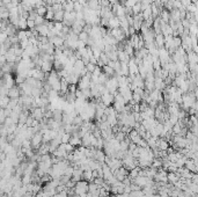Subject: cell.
Listing matches in <instances>:
<instances>
[{
	"mask_svg": "<svg viewBox=\"0 0 198 197\" xmlns=\"http://www.w3.org/2000/svg\"><path fill=\"white\" fill-rule=\"evenodd\" d=\"M95 158H96V159H97L99 161H100V162H102V161H104V154H103V152H101V151H96Z\"/></svg>",
	"mask_w": 198,
	"mask_h": 197,
	"instance_id": "4fadbf2b",
	"label": "cell"
},
{
	"mask_svg": "<svg viewBox=\"0 0 198 197\" xmlns=\"http://www.w3.org/2000/svg\"><path fill=\"white\" fill-rule=\"evenodd\" d=\"M89 190V185H87L86 181H79L77 185H75V193L78 195H85L87 191Z\"/></svg>",
	"mask_w": 198,
	"mask_h": 197,
	"instance_id": "7a4b0ae2",
	"label": "cell"
},
{
	"mask_svg": "<svg viewBox=\"0 0 198 197\" xmlns=\"http://www.w3.org/2000/svg\"><path fill=\"white\" fill-rule=\"evenodd\" d=\"M101 101L107 107H110V106L113 104V102H115V95L111 94L110 92H108V93H105V94H103L101 96Z\"/></svg>",
	"mask_w": 198,
	"mask_h": 197,
	"instance_id": "3957f363",
	"label": "cell"
},
{
	"mask_svg": "<svg viewBox=\"0 0 198 197\" xmlns=\"http://www.w3.org/2000/svg\"><path fill=\"white\" fill-rule=\"evenodd\" d=\"M154 86H155V89L162 90L165 87H166V82L163 81L162 78H155V81H154Z\"/></svg>",
	"mask_w": 198,
	"mask_h": 197,
	"instance_id": "8992f818",
	"label": "cell"
},
{
	"mask_svg": "<svg viewBox=\"0 0 198 197\" xmlns=\"http://www.w3.org/2000/svg\"><path fill=\"white\" fill-rule=\"evenodd\" d=\"M103 71H104V73L108 75V77H113L115 75V70H113L111 66L109 65H104L103 66Z\"/></svg>",
	"mask_w": 198,
	"mask_h": 197,
	"instance_id": "ba28073f",
	"label": "cell"
},
{
	"mask_svg": "<svg viewBox=\"0 0 198 197\" xmlns=\"http://www.w3.org/2000/svg\"><path fill=\"white\" fill-rule=\"evenodd\" d=\"M96 67H97V66L95 65V64H93V63H88V64L86 65V69L88 70L89 73H93L94 71L96 70Z\"/></svg>",
	"mask_w": 198,
	"mask_h": 197,
	"instance_id": "8fae6325",
	"label": "cell"
},
{
	"mask_svg": "<svg viewBox=\"0 0 198 197\" xmlns=\"http://www.w3.org/2000/svg\"><path fill=\"white\" fill-rule=\"evenodd\" d=\"M42 140H43V136H42V133H35V135L32 136V139H31L32 147H35V148L38 147L41 145V143H42Z\"/></svg>",
	"mask_w": 198,
	"mask_h": 197,
	"instance_id": "5b68a950",
	"label": "cell"
},
{
	"mask_svg": "<svg viewBox=\"0 0 198 197\" xmlns=\"http://www.w3.org/2000/svg\"><path fill=\"white\" fill-rule=\"evenodd\" d=\"M22 94L21 93V88L20 87H12L11 89H8V94L7 96L9 98H20V95Z\"/></svg>",
	"mask_w": 198,
	"mask_h": 197,
	"instance_id": "277c9868",
	"label": "cell"
},
{
	"mask_svg": "<svg viewBox=\"0 0 198 197\" xmlns=\"http://www.w3.org/2000/svg\"><path fill=\"white\" fill-rule=\"evenodd\" d=\"M41 70L43 72H52V63L51 62H43L42 66H41Z\"/></svg>",
	"mask_w": 198,
	"mask_h": 197,
	"instance_id": "52a82bcc",
	"label": "cell"
},
{
	"mask_svg": "<svg viewBox=\"0 0 198 197\" xmlns=\"http://www.w3.org/2000/svg\"><path fill=\"white\" fill-rule=\"evenodd\" d=\"M168 180L173 183H176L177 182V175L175 173H170V174H168Z\"/></svg>",
	"mask_w": 198,
	"mask_h": 197,
	"instance_id": "7c38bea8",
	"label": "cell"
},
{
	"mask_svg": "<svg viewBox=\"0 0 198 197\" xmlns=\"http://www.w3.org/2000/svg\"><path fill=\"white\" fill-rule=\"evenodd\" d=\"M70 144H71V145H73V146H78V145H81V139L79 138V136L74 135L73 137H71Z\"/></svg>",
	"mask_w": 198,
	"mask_h": 197,
	"instance_id": "9c48e42d",
	"label": "cell"
},
{
	"mask_svg": "<svg viewBox=\"0 0 198 197\" xmlns=\"http://www.w3.org/2000/svg\"><path fill=\"white\" fill-rule=\"evenodd\" d=\"M132 100H133L136 103H142V95L137 94V93H133V98H132Z\"/></svg>",
	"mask_w": 198,
	"mask_h": 197,
	"instance_id": "5bb4252c",
	"label": "cell"
},
{
	"mask_svg": "<svg viewBox=\"0 0 198 197\" xmlns=\"http://www.w3.org/2000/svg\"><path fill=\"white\" fill-rule=\"evenodd\" d=\"M194 93H195V96H196V98H197V100H198V87H197V88H196V89H195Z\"/></svg>",
	"mask_w": 198,
	"mask_h": 197,
	"instance_id": "2e32d148",
	"label": "cell"
},
{
	"mask_svg": "<svg viewBox=\"0 0 198 197\" xmlns=\"http://www.w3.org/2000/svg\"><path fill=\"white\" fill-rule=\"evenodd\" d=\"M158 148H160L161 151H167L168 150V142L167 140H159L158 142Z\"/></svg>",
	"mask_w": 198,
	"mask_h": 197,
	"instance_id": "30bf717a",
	"label": "cell"
},
{
	"mask_svg": "<svg viewBox=\"0 0 198 197\" xmlns=\"http://www.w3.org/2000/svg\"><path fill=\"white\" fill-rule=\"evenodd\" d=\"M77 86L75 85H70V88H69V93L71 94H75L77 93Z\"/></svg>",
	"mask_w": 198,
	"mask_h": 197,
	"instance_id": "9a60e30c",
	"label": "cell"
},
{
	"mask_svg": "<svg viewBox=\"0 0 198 197\" xmlns=\"http://www.w3.org/2000/svg\"><path fill=\"white\" fill-rule=\"evenodd\" d=\"M197 101V98L195 96L194 92H188L186 94H183V102H182V109L186 111H189L192 106L195 104V102Z\"/></svg>",
	"mask_w": 198,
	"mask_h": 197,
	"instance_id": "6da1fadb",
	"label": "cell"
}]
</instances>
